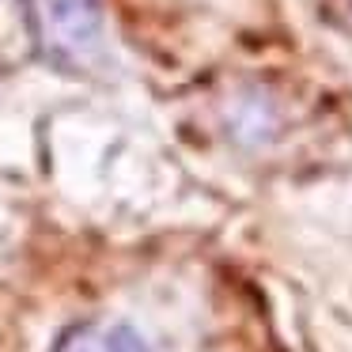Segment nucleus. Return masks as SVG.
<instances>
[{"mask_svg":"<svg viewBox=\"0 0 352 352\" xmlns=\"http://www.w3.org/2000/svg\"><path fill=\"white\" fill-rule=\"evenodd\" d=\"M34 42L61 65H80L99 46V0H27Z\"/></svg>","mask_w":352,"mask_h":352,"instance_id":"1","label":"nucleus"},{"mask_svg":"<svg viewBox=\"0 0 352 352\" xmlns=\"http://www.w3.org/2000/svg\"><path fill=\"white\" fill-rule=\"evenodd\" d=\"M54 352H148V344L125 322L95 318V322H80V326L65 329L61 341L54 344Z\"/></svg>","mask_w":352,"mask_h":352,"instance_id":"2","label":"nucleus"}]
</instances>
